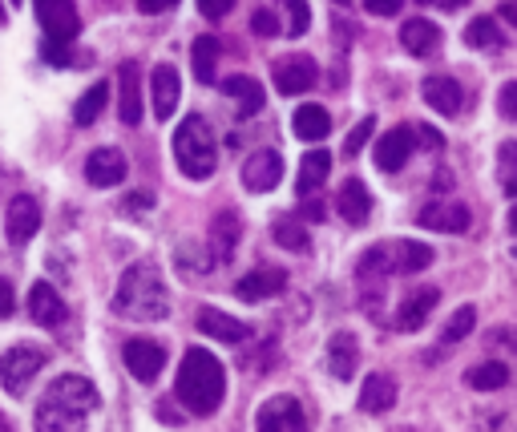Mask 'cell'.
Listing matches in <instances>:
<instances>
[{"mask_svg": "<svg viewBox=\"0 0 517 432\" xmlns=\"http://www.w3.org/2000/svg\"><path fill=\"white\" fill-rule=\"evenodd\" d=\"M114 311L126 315V319H138V323H158L170 315V291H166V279H162V267L142 259V263H130L118 279V291H114Z\"/></svg>", "mask_w": 517, "mask_h": 432, "instance_id": "1", "label": "cell"}, {"mask_svg": "<svg viewBox=\"0 0 517 432\" xmlns=\"http://www.w3.org/2000/svg\"><path fill=\"white\" fill-rule=\"evenodd\" d=\"M174 396H178L182 408L194 412V416L219 412V404H223V396H227V372H223L219 356L206 352V348H190V352L182 356Z\"/></svg>", "mask_w": 517, "mask_h": 432, "instance_id": "2", "label": "cell"}, {"mask_svg": "<svg viewBox=\"0 0 517 432\" xmlns=\"http://www.w3.org/2000/svg\"><path fill=\"white\" fill-rule=\"evenodd\" d=\"M93 408H97V388L85 376H61L49 384V392L37 404V428L41 432L81 428Z\"/></svg>", "mask_w": 517, "mask_h": 432, "instance_id": "3", "label": "cell"}, {"mask_svg": "<svg viewBox=\"0 0 517 432\" xmlns=\"http://www.w3.org/2000/svg\"><path fill=\"white\" fill-rule=\"evenodd\" d=\"M433 263V247L417 239H384L356 259V279H392V275H417Z\"/></svg>", "mask_w": 517, "mask_h": 432, "instance_id": "4", "label": "cell"}, {"mask_svg": "<svg viewBox=\"0 0 517 432\" xmlns=\"http://www.w3.org/2000/svg\"><path fill=\"white\" fill-rule=\"evenodd\" d=\"M174 162L190 182H206L219 170V142H215V130L206 126V118L190 114L174 130Z\"/></svg>", "mask_w": 517, "mask_h": 432, "instance_id": "5", "label": "cell"}, {"mask_svg": "<svg viewBox=\"0 0 517 432\" xmlns=\"http://www.w3.org/2000/svg\"><path fill=\"white\" fill-rule=\"evenodd\" d=\"M45 364H49V352H45V348L17 344V348H9L5 356H0V384H5L9 396L21 400V396L29 392V384H33V376H37Z\"/></svg>", "mask_w": 517, "mask_h": 432, "instance_id": "6", "label": "cell"}, {"mask_svg": "<svg viewBox=\"0 0 517 432\" xmlns=\"http://www.w3.org/2000/svg\"><path fill=\"white\" fill-rule=\"evenodd\" d=\"M41 33H45V49H69L81 33V17L73 9V0H33Z\"/></svg>", "mask_w": 517, "mask_h": 432, "instance_id": "7", "label": "cell"}, {"mask_svg": "<svg viewBox=\"0 0 517 432\" xmlns=\"http://www.w3.org/2000/svg\"><path fill=\"white\" fill-rule=\"evenodd\" d=\"M417 223H421V227H429V231L465 235V231H469V206H465V202H457V198H445V194H437L433 202H425V206H421Z\"/></svg>", "mask_w": 517, "mask_h": 432, "instance_id": "8", "label": "cell"}, {"mask_svg": "<svg viewBox=\"0 0 517 432\" xmlns=\"http://www.w3.org/2000/svg\"><path fill=\"white\" fill-rule=\"evenodd\" d=\"M316 81H320V65L312 57L295 53V57H279L275 61V89L283 97H299L307 89H316Z\"/></svg>", "mask_w": 517, "mask_h": 432, "instance_id": "9", "label": "cell"}, {"mask_svg": "<svg viewBox=\"0 0 517 432\" xmlns=\"http://www.w3.org/2000/svg\"><path fill=\"white\" fill-rule=\"evenodd\" d=\"M255 428H259V432H303V428H307L303 404H299L295 396H271V400L255 412Z\"/></svg>", "mask_w": 517, "mask_h": 432, "instance_id": "10", "label": "cell"}, {"mask_svg": "<svg viewBox=\"0 0 517 432\" xmlns=\"http://www.w3.org/2000/svg\"><path fill=\"white\" fill-rule=\"evenodd\" d=\"M37 231H41V206H37V198H33V194H17V198L9 202V214H5V235H9V243H13V247H25V243H33Z\"/></svg>", "mask_w": 517, "mask_h": 432, "instance_id": "11", "label": "cell"}, {"mask_svg": "<svg viewBox=\"0 0 517 432\" xmlns=\"http://www.w3.org/2000/svg\"><path fill=\"white\" fill-rule=\"evenodd\" d=\"M283 182V158L275 150H255L247 162H243V186L251 194H267Z\"/></svg>", "mask_w": 517, "mask_h": 432, "instance_id": "12", "label": "cell"}, {"mask_svg": "<svg viewBox=\"0 0 517 432\" xmlns=\"http://www.w3.org/2000/svg\"><path fill=\"white\" fill-rule=\"evenodd\" d=\"M122 360H126L130 376L142 380V384L158 380L162 368H166V352H162V344H154V340H130V344L122 348Z\"/></svg>", "mask_w": 517, "mask_h": 432, "instance_id": "13", "label": "cell"}, {"mask_svg": "<svg viewBox=\"0 0 517 432\" xmlns=\"http://www.w3.org/2000/svg\"><path fill=\"white\" fill-rule=\"evenodd\" d=\"M85 182H89V186H101V190L122 186V182H126V154L114 150V146L93 150L89 162H85Z\"/></svg>", "mask_w": 517, "mask_h": 432, "instance_id": "14", "label": "cell"}, {"mask_svg": "<svg viewBox=\"0 0 517 432\" xmlns=\"http://www.w3.org/2000/svg\"><path fill=\"white\" fill-rule=\"evenodd\" d=\"M279 291H287V271L283 267H255L251 275H243L235 283V295L243 303H259V299H275Z\"/></svg>", "mask_w": 517, "mask_h": 432, "instance_id": "15", "label": "cell"}, {"mask_svg": "<svg viewBox=\"0 0 517 432\" xmlns=\"http://www.w3.org/2000/svg\"><path fill=\"white\" fill-rule=\"evenodd\" d=\"M150 97H154V118L158 122H170L174 110H178V97H182V81H178V69L174 65H158L150 73Z\"/></svg>", "mask_w": 517, "mask_h": 432, "instance_id": "16", "label": "cell"}, {"mask_svg": "<svg viewBox=\"0 0 517 432\" xmlns=\"http://www.w3.org/2000/svg\"><path fill=\"white\" fill-rule=\"evenodd\" d=\"M239 239H243V219H239V210H219L215 223H211V263H231Z\"/></svg>", "mask_w": 517, "mask_h": 432, "instance_id": "17", "label": "cell"}, {"mask_svg": "<svg viewBox=\"0 0 517 432\" xmlns=\"http://www.w3.org/2000/svg\"><path fill=\"white\" fill-rule=\"evenodd\" d=\"M437 303H441V287H421V291H412V295L400 303V311L392 315V328H396V332H417Z\"/></svg>", "mask_w": 517, "mask_h": 432, "instance_id": "18", "label": "cell"}, {"mask_svg": "<svg viewBox=\"0 0 517 432\" xmlns=\"http://www.w3.org/2000/svg\"><path fill=\"white\" fill-rule=\"evenodd\" d=\"M412 150H417V142H412V126H396V130H388V134L376 142V166H380L384 174H396V170L412 158Z\"/></svg>", "mask_w": 517, "mask_h": 432, "instance_id": "19", "label": "cell"}, {"mask_svg": "<svg viewBox=\"0 0 517 432\" xmlns=\"http://www.w3.org/2000/svg\"><path fill=\"white\" fill-rule=\"evenodd\" d=\"M198 332H206L211 340H223V344H243L251 340V328L243 319L227 315V311H215V307H202L198 311Z\"/></svg>", "mask_w": 517, "mask_h": 432, "instance_id": "20", "label": "cell"}, {"mask_svg": "<svg viewBox=\"0 0 517 432\" xmlns=\"http://www.w3.org/2000/svg\"><path fill=\"white\" fill-rule=\"evenodd\" d=\"M336 210H340V219H344L348 227H364L368 214H372V194H368V186H364L360 178H348V182L340 186V194H336Z\"/></svg>", "mask_w": 517, "mask_h": 432, "instance_id": "21", "label": "cell"}, {"mask_svg": "<svg viewBox=\"0 0 517 432\" xmlns=\"http://www.w3.org/2000/svg\"><path fill=\"white\" fill-rule=\"evenodd\" d=\"M29 319L41 328H61L65 323V299L53 291V283H33L29 291Z\"/></svg>", "mask_w": 517, "mask_h": 432, "instance_id": "22", "label": "cell"}, {"mask_svg": "<svg viewBox=\"0 0 517 432\" xmlns=\"http://www.w3.org/2000/svg\"><path fill=\"white\" fill-rule=\"evenodd\" d=\"M332 174V154L328 150H307L299 158V174H295V194L307 198V194H316Z\"/></svg>", "mask_w": 517, "mask_h": 432, "instance_id": "23", "label": "cell"}, {"mask_svg": "<svg viewBox=\"0 0 517 432\" xmlns=\"http://www.w3.org/2000/svg\"><path fill=\"white\" fill-rule=\"evenodd\" d=\"M118 85H122V105H118V114L126 126H138L142 122V69L134 61L118 65Z\"/></svg>", "mask_w": 517, "mask_h": 432, "instance_id": "24", "label": "cell"}, {"mask_svg": "<svg viewBox=\"0 0 517 432\" xmlns=\"http://www.w3.org/2000/svg\"><path fill=\"white\" fill-rule=\"evenodd\" d=\"M219 57H223V45H219L215 33L194 37V45H190V69H194V81H198V85H215V65H219Z\"/></svg>", "mask_w": 517, "mask_h": 432, "instance_id": "25", "label": "cell"}, {"mask_svg": "<svg viewBox=\"0 0 517 432\" xmlns=\"http://www.w3.org/2000/svg\"><path fill=\"white\" fill-rule=\"evenodd\" d=\"M223 93L235 101V110H239V118H255L259 110H263V85L255 81V77H243V73H235V77H227L223 81Z\"/></svg>", "mask_w": 517, "mask_h": 432, "instance_id": "26", "label": "cell"}, {"mask_svg": "<svg viewBox=\"0 0 517 432\" xmlns=\"http://www.w3.org/2000/svg\"><path fill=\"white\" fill-rule=\"evenodd\" d=\"M400 45H404V53H412V57H433V53L441 49V29H437L433 21H425V17H417V21H408V25L400 29Z\"/></svg>", "mask_w": 517, "mask_h": 432, "instance_id": "27", "label": "cell"}, {"mask_svg": "<svg viewBox=\"0 0 517 432\" xmlns=\"http://www.w3.org/2000/svg\"><path fill=\"white\" fill-rule=\"evenodd\" d=\"M356 364H360V344L352 332H336L332 344H328V372L336 380H352L356 376Z\"/></svg>", "mask_w": 517, "mask_h": 432, "instance_id": "28", "label": "cell"}, {"mask_svg": "<svg viewBox=\"0 0 517 432\" xmlns=\"http://www.w3.org/2000/svg\"><path fill=\"white\" fill-rule=\"evenodd\" d=\"M425 101L433 105L437 114H445V118H453V114H461V85L453 81V77H445V73H437V77H425Z\"/></svg>", "mask_w": 517, "mask_h": 432, "instance_id": "29", "label": "cell"}, {"mask_svg": "<svg viewBox=\"0 0 517 432\" xmlns=\"http://www.w3.org/2000/svg\"><path fill=\"white\" fill-rule=\"evenodd\" d=\"M291 130H295V138H303V142H324V138L332 134V118H328L324 105L307 101V105H299V110H295Z\"/></svg>", "mask_w": 517, "mask_h": 432, "instance_id": "30", "label": "cell"}, {"mask_svg": "<svg viewBox=\"0 0 517 432\" xmlns=\"http://www.w3.org/2000/svg\"><path fill=\"white\" fill-rule=\"evenodd\" d=\"M360 412H388L392 404H396V384L388 380V376H380V372H372L368 380H364V388H360Z\"/></svg>", "mask_w": 517, "mask_h": 432, "instance_id": "31", "label": "cell"}, {"mask_svg": "<svg viewBox=\"0 0 517 432\" xmlns=\"http://www.w3.org/2000/svg\"><path fill=\"white\" fill-rule=\"evenodd\" d=\"M465 384L477 388V392H497V388L509 384V364L505 360H485V364L465 372Z\"/></svg>", "mask_w": 517, "mask_h": 432, "instance_id": "32", "label": "cell"}, {"mask_svg": "<svg viewBox=\"0 0 517 432\" xmlns=\"http://www.w3.org/2000/svg\"><path fill=\"white\" fill-rule=\"evenodd\" d=\"M106 101H110V85L97 81L93 89H85V93L77 97V105H73V122H77V126H93V122L101 118V110H106Z\"/></svg>", "mask_w": 517, "mask_h": 432, "instance_id": "33", "label": "cell"}, {"mask_svg": "<svg viewBox=\"0 0 517 432\" xmlns=\"http://www.w3.org/2000/svg\"><path fill=\"white\" fill-rule=\"evenodd\" d=\"M271 239H275L283 251H307V247H312L303 219H291V214H279V219L271 223Z\"/></svg>", "mask_w": 517, "mask_h": 432, "instance_id": "34", "label": "cell"}, {"mask_svg": "<svg viewBox=\"0 0 517 432\" xmlns=\"http://www.w3.org/2000/svg\"><path fill=\"white\" fill-rule=\"evenodd\" d=\"M465 45H469V49H501V45H505V33L497 29L493 17H477V21H469V29H465Z\"/></svg>", "mask_w": 517, "mask_h": 432, "instance_id": "35", "label": "cell"}, {"mask_svg": "<svg viewBox=\"0 0 517 432\" xmlns=\"http://www.w3.org/2000/svg\"><path fill=\"white\" fill-rule=\"evenodd\" d=\"M287 9V37H303L307 25H312V13H307V0H283Z\"/></svg>", "mask_w": 517, "mask_h": 432, "instance_id": "36", "label": "cell"}, {"mask_svg": "<svg viewBox=\"0 0 517 432\" xmlns=\"http://www.w3.org/2000/svg\"><path fill=\"white\" fill-rule=\"evenodd\" d=\"M473 323H477V311H473V307H461V311L449 319V328H445V344L465 340V336L473 332Z\"/></svg>", "mask_w": 517, "mask_h": 432, "instance_id": "37", "label": "cell"}, {"mask_svg": "<svg viewBox=\"0 0 517 432\" xmlns=\"http://www.w3.org/2000/svg\"><path fill=\"white\" fill-rule=\"evenodd\" d=\"M251 29H255V37H283V25H279V17L271 9H255L251 13Z\"/></svg>", "mask_w": 517, "mask_h": 432, "instance_id": "38", "label": "cell"}, {"mask_svg": "<svg viewBox=\"0 0 517 432\" xmlns=\"http://www.w3.org/2000/svg\"><path fill=\"white\" fill-rule=\"evenodd\" d=\"M372 130H376V118H364V122H360V126L348 134V142H344V154H348V158H360V150L368 146Z\"/></svg>", "mask_w": 517, "mask_h": 432, "instance_id": "39", "label": "cell"}, {"mask_svg": "<svg viewBox=\"0 0 517 432\" xmlns=\"http://www.w3.org/2000/svg\"><path fill=\"white\" fill-rule=\"evenodd\" d=\"M513 154H517V146L505 142V146H501V186H505V194L517 190V182H513Z\"/></svg>", "mask_w": 517, "mask_h": 432, "instance_id": "40", "label": "cell"}, {"mask_svg": "<svg viewBox=\"0 0 517 432\" xmlns=\"http://www.w3.org/2000/svg\"><path fill=\"white\" fill-rule=\"evenodd\" d=\"M231 9H235V0H198V13L206 21H223Z\"/></svg>", "mask_w": 517, "mask_h": 432, "instance_id": "41", "label": "cell"}, {"mask_svg": "<svg viewBox=\"0 0 517 432\" xmlns=\"http://www.w3.org/2000/svg\"><path fill=\"white\" fill-rule=\"evenodd\" d=\"M497 105H501V118H509V122L517 118V81H509V85L501 89V101H497Z\"/></svg>", "mask_w": 517, "mask_h": 432, "instance_id": "42", "label": "cell"}, {"mask_svg": "<svg viewBox=\"0 0 517 432\" xmlns=\"http://www.w3.org/2000/svg\"><path fill=\"white\" fill-rule=\"evenodd\" d=\"M364 5H368L372 17H396L404 0H364Z\"/></svg>", "mask_w": 517, "mask_h": 432, "instance_id": "43", "label": "cell"}, {"mask_svg": "<svg viewBox=\"0 0 517 432\" xmlns=\"http://www.w3.org/2000/svg\"><path fill=\"white\" fill-rule=\"evenodd\" d=\"M13 311H17V295H13L9 279H0V319H9Z\"/></svg>", "mask_w": 517, "mask_h": 432, "instance_id": "44", "label": "cell"}, {"mask_svg": "<svg viewBox=\"0 0 517 432\" xmlns=\"http://www.w3.org/2000/svg\"><path fill=\"white\" fill-rule=\"evenodd\" d=\"M178 5V0H138V9L146 13V17H158V13H170Z\"/></svg>", "mask_w": 517, "mask_h": 432, "instance_id": "45", "label": "cell"}, {"mask_svg": "<svg viewBox=\"0 0 517 432\" xmlns=\"http://www.w3.org/2000/svg\"><path fill=\"white\" fill-rule=\"evenodd\" d=\"M303 202H307V206H303V219H312V223H320V219H324V214H328V206H324V202H316L312 194H307Z\"/></svg>", "mask_w": 517, "mask_h": 432, "instance_id": "46", "label": "cell"}, {"mask_svg": "<svg viewBox=\"0 0 517 432\" xmlns=\"http://www.w3.org/2000/svg\"><path fill=\"white\" fill-rule=\"evenodd\" d=\"M421 5H437V9L453 13V9H465V5H469V0H421Z\"/></svg>", "mask_w": 517, "mask_h": 432, "instance_id": "47", "label": "cell"}, {"mask_svg": "<svg viewBox=\"0 0 517 432\" xmlns=\"http://www.w3.org/2000/svg\"><path fill=\"white\" fill-rule=\"evenodd\" d=\"M501 17H505L509 25H517V5H513V0H505V5H501Z\"/></svg>", "mask_w": 517, "mask_h": 432, "instance_id": "48", "label": "cell"}, {"mask_svg": "<svg viewBox=\"0 0 517 432\" xmlns=\"http://www.w3.org/2000/svg\"><path fill=\"white\" fill-rule=\"evenodd\" d=\"M13 5H21V0H13Z\"/></svg>", "mask_w": 517, "mask_h": 432, "instance_id": "49", "label": "cell"}]
</instances>
